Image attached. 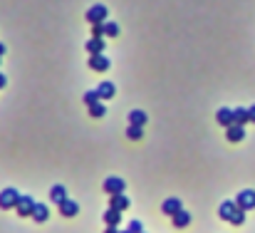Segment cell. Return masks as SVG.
Segmentation results:
<instances>
[{"label":"cell","mask_w":255,"mask_h":233,"mask_svg":"<svg viewBox=\"0 0 255 233\" xmlns=\"http://www.w3.org/2000/svg\"><path fill=\"white\" fill-rule=\"evenodd\" d=\"M18 198H20L18 188H3V191H0V208H3V211L18 208Z\"/></svg>","instance_id":"obj_1"},{"label":"cell","mask_w":255,"mask_h":233,"mask_svg":"<svg viewBox=\"0 0 255 233\" xmlns=\"http://www.w3.org/2000/svg\"><path fill=\"white\" fill-rule=\"evenodd\" d=\"M107 15H109L107 5L97 3V5H92V8L87 10V23H89V25H97V23H107Z\"/></svg>","instance_id":"obj_2"},{"label":"cell","mask_w":255,"mask_h":233,"mask_svg":"<svg viewBox=\"0 0 255 233\" xmlns=\"http://www.w3.org/2000/svg\"><path fill=\"white\" fill-rule=\"evenodd\" d=\"M102 188H104V193H109V196H114V193H124V188H127V181H124L122 176H107Z\"/></svg>","instance_id":"obj_3"},{"label":"cell","mask_w":255,"mask_h":233,"mask_svg":"<svg viewBox=\"0 0 255 233\" xmlns=\"http://www.w3.org/2000/svg\"><path fill=\"white\" fill-rule=\"evenodd\" d=\"M235 203H238V208H243V211L255 208V191H253V188H243V191L235 196Z\"/></svg>","instance_id":"obj_4"},{"label":"cell","mask_w":255,"mask_h":233,"mask_svg":"<svg viewBox=\"0 0 255 233\" xmlns=\"http://www.w3.org/2000/svg\"><path fill=\"white\" fill-rule=\"evenodd\" d=\"M35 206H38V201H35L33 196H23V193H20V198H18V213H20L23 218H25V216H30V218H33Z\"/></svg>","instance_id":"obj_5"},{"label":"cell","mask_w":255,"mask_h":233,"mask_svg":"<svg viewBox=\"0 0 255 233\" xmlns=\"http://www.w3.org/2000/svg\"><path fill=\"white\" fill-rule=\"evenodd\" d=\"M161 211H164V216H176L178 211H183V203H181L178 196H171L161 203Z\"/></svg>","instance_id":"obj_6"},{"label":"cell","mask_w":255,"mask_h":233,"mask_svg":"<svg viewBox=\"0 0 255 233\" xmlns=\"http://www.w3.org/2000/svg\"><path fill=\"white\" fill-rule=\"evenodd\" d=\"M109 57H104V52L102 55H89V67L94 70V72H107L109 70Z\"/></svg>","instance_id":"obj_7"},{"label":"cell","mask_w":255,"mask_h":233,"mask_svg":"<svg viewBox=\"0 0 255 233\" xmlns=\"http://www.w3.org/2000/svg\"><path fill=\"white\" fill-rule=\"evenodd\" d=\"M215 122L220 124V127H233V109H228V107H220L218 112H215Z\"/></svg>","instance_id":"obj_8"},{"label":"cell","mask_w":255,"mask_h":233,"mask_svg":"<svg viewBox=\"0 0 255 233\" xmlns=\"http://www.w3.org/2000/svg\"><path fill=\"white\" fill-rule=\"evenodd\" d=\"M225 137H228V141H230V144H238V141H243V137H245V127L233 124V127H228V129H225Z\"/></svg>","instance_id":"obj_9"},{"label":"cell","mask_w":255,"mask_h":233,"mask_svg":"<svg viewBox=\"0 0 255 233\" xmlns=\"http://www.w3.org/2000/svg\"><path fill=\"white\" fill-rule=\"evenodd\" d=\"M129 203H131V201H129L124 193H114V196H109V208H117V211H122V213L129 208Z\"/></svg>","instance_id":"obj_10"},{"label":"cell","mask_w":255,"mask_h":233,"mask_svg":"<svg viewBox=\"0 0 255 233\" xmlns=\"http://www.w3.org/2000/svg\"><path fill=\"white\" fill-rule=\"evenodd\" d=\"M60 213H62L65 218H72V216H77V213H80V203H77V201H72V198H67V201H62V203H60Z\"/></svg>","instance_id":"obj_11"},{"label":"cell","mask_w":255,"mask_h":233,"mask_svg":"<svg viewBox=\"0 0 255 233\" xmlns=\"http://www.w3.org/2000/svg\"><path fill=\"white\" fill-rule=\"evenodd\" d=\"M235 211H238V203H235V201H223V203L218 206V216H220L223 221H230Z\"/></svg>","instance_id":"obj_12"},{"label":"cell","mask_w":255,"mask_h":233,"mask_svg":"<svg viewBox=\"0 0 255 233\" xmlns=\"http://www.w3.org/2000/svg\"><path fill=\"white\" fill-rule=\"evenodd\" d=\"M50 201L57 203V206H60L62 201H67V188H65L62 184H55V186L50 188Z\"/></svg>","instance_id":"obj_13"},{"label":"cell","mask_w":255,"mask_h":233,"mask_svg":"<svg viewBox=\"0 0 255 233\" xmlns=\"http://www.w3.org/2000/svg\"><path fill=\"white\" fill-rule=\"evenodd\" d=\"M122 216H124L122 211H117V208H107L102 218H104V226H119V223H122Z\"/></svg>","instance_id":"obj_14"},{"label":"cell","mask_w":255,"mask_h":233,"mask_svg":"<svg viewBox=\"0 0 255 233\" xmlns=\"http://www.w3.org/2000/svg\"><path fill=\"white\" fill-rule=\"evenodd\" d=\"M248 122H250V112H248V107H238V109H233V124L245 127Z\"/></svg>","instance_id":"obj_15"},{"label":"cell","mask_w":255,"mask_h":233,"mask_svg":"<svg viewBox=\"0 0 255 233\" xmlns=\"http://www.w3.org/2000/svg\"><path fill=\"white\" fill-rule=\"evenodd\" d=\"M87 52L89 55H102L104 52V38H92L87 43Z\"/></svg>","instance_id":"obj_16"},{"label":"cell","mask_w":255,"mask_h":233,"mask_svg":"<svg viewBox=\"0 0 255 233\" xmlns=\"http://www.w3.org/2000/svg\"><path fill=\"white\" fill-rule=\"evenodd\" d=\"M146 112H141V109H131L129 112V124H134V127H144L146 124Z\"/></svg>","instance_id":"obj_17"},{"label":"cell","mask_w":255,"mask_h":233,"mask_svg":"<svg viewBox=\"0 0 255 233\" xmlns=\"http://www.w3.org/2000/svg\"><path fill=\"white\" fill-rule=\"evenodd\" d=\"M171 221H173V228H186L191 223V213L188 211H178L176 216H171Z\"/></svg>","instance_id":"obj_18"},{"label":"cell","mask_w":255,"mask_h":233,"mask_svg":"<svg viewBox=\"0 0 255 233\" xmlns=\"http://www.w3.org/2000/svg\"><path fill=\"white\" fill-rule=\"evenodd\" d=\"M50 218V208L45 206V203H38L35 206V213H33V221H38V223H45Z\"/></svg>","instance_id":"obj_19"},{"label":"cell","mask_w":255,"mask_h":233,"mask_svg":"<svg viewBox=\"0 0 255 233\" xmlns=\"http://www.w3.org/2000/svg\"><path fill=\"white\" fill-rule=\"evenodd\" d=\"M97 92H99V97H102V99H109V97H114L117 87H114L112 82H102V85L97 87Z\"/></svg>","instance_id":"obj_20"},{"label":"cell","mask_w":255,"mask_h":233,"mask_svg":"<svg viewBox=\"0 0 255 233\" xmlns=\"http://www.w3.org/2000/svg\"><path fill=\"white\" fill-rule=\"evenodd\" d=\"M82 99H85V104H87V107H92V104L102 102V97H99V92H97V90H89V92H85V97H82Z\"/></svg>","instance_id":"obj_21"},{"label":"cell","mask_w":255,"mask_h":233,"mask_svg":"<svg viewBox=\"0 0 255 233\" xmlns=\"http://www.w3.org/2000/svg\"><path fill=\"white\" fill-rule=\"evenodd\" d=\"M127 137H129L131 141H139V139L144 137V127H134V124H129V129H127Z\"/></svg>","instance_id":"obj_22"},{"label":"cell","mask_w":255,"mask_h":233,"mask_svg":"<svg viewBox=\"0 0 255 233\" xmlns=\"http://www.w3.org/2000/svg\"><path fill=\"white\" fill-rule=\"evenodd\" d=\"M104 114H107L104 102H97V104H92V107H89V117H97V119H99V117H104Z\"/></svg>","instance_id":"obj_23"},{"label":"cell","mask_w":255,"mask_h":233,"mask_svg":"<svg viewBox=\"0 0 255 233\" xmlns=\"http://www.w3.org/2000/svg\"><path fill=\"white\" fill-rule=\"evenodd\" d=\"M119 35V25L117 23H104V38H117Z\"/></svg>","instance_id":"obj_24"},{"label":"cell","mask_w":255,"mask_h":233,"mask_svg":"<svg viewBox=\"0 0 255 233\" xmlns=\"http://www.w3.org/2000/svg\"><path fill=\"white\" fill-rule=\"evenodd\" d=\"M228 223H230V226H243V223H245V211H243V208H238Z\"/></svg>","instance_id":"obj_25"},{"label":"cell","mask_w":255,"mask_h":233,"mask_svg":"<svg viewBox=\"0 0 255 233\" xmlns=\"http://www.w3.org/2000/svg\"><path fill=\"white\" fill-rule=\"evenodd\" d=\"M92 35H94V38H102V35H104V23L92 25Z\"/></svg>","instance_id":"obj_26"},{"label":"cell","mask_w":255,"mask_h":233,"mask_svg":"<svg viewBox=\"0 0 255 233\" xmlns=\"http://www.w3.org/2000/svg\"><path fill=\"white\" fill-rule=\"evenodd\" d=\"M129 231H131V233H144V226H141V221H131V223H129Z\"/></svg>","instance_id":"obj_27"},{"label":"cell","mask_w":255,"mask_h":233,"mask_svg":"<svg viewBox=\"0 0 255 233\" xmlns=\"http://www.w3.org/2000/svg\"><path fill=\"white\" fill-rule=\"evenodd\" d=\"M104 233H122V231H119L117 226H107V228H104Z\"/></svg>","instance_id":"obj_28"},{"label":"cell","mask_w":255,"mask_h":233,"mask_svg":"<svg viewBox=\"0 0 255 233\" xmlns=\"http://www.w3.org/2000/svg\"><path fill=\"white\" fill-rule=\"evenodd\" d=\"M248 112H250V122H255V104H253V107H248Z\"/></svg>","instance_id":"obj_29"},{"label":"cell","mask_w":255,"mask_h":233,"mask_svg":"<svg viewBox=\"0 0 255 233\" xmlns=\"http://www.w3.org/2000/svg\"><path fill=\"white\" fill-rule=\"evenodd\" d=\"M5 82H8V80H5V75H0V90L5 87Z\"/></svg>","instance_id":"obj_30"},{"label":"cell","mask_w":255,"mask_h":233,"mask_svg":"<svg viewBox=\"0 0 255 233\" xmlns=\"http://www.w3.org/2000/svg\"><path fill=\"white\" fill-rule=\"evenodd\" d=\"M3 55H5V45H3V43H0V57H3Z\"/></svg>","instance_id":"obj_31"},{"label":"cell","mask_w":255,"mask_h":233,"mask_svg":"<svg viewBox=\"0 0 255 233\" xmlns=\"http://www.w3.org/2000/svg\"><path fill=\"white\" fill-rule=\"evenodd\" d=\"M122 233H131V231H129V228H127V231H122Z\"/></svg>","instance_id":"obj_32"},{"label":"cell","mask_w":255,"mask_h":233,"mask_svg":"<svg viewBox=\"0 0 255 233\" xmlns=\"http://www.w3.org/2000/svg\"><path fill=\"white\" fill-rule=\"evenodd\" d=\"M0 60H3V57H0Z\"/></svg>","instance_id":"obj_33"},{"label":"cell","mask_w":255,"mask_h":233,"mask_svg":"<svg viewBox=\"0 0 255 233\" xmlns=\"http://www.w3.org/2000/svg\"><path fill=\"white\" fill-rule=\"evenodd\" d=\"M144 233H146V231H144Z\"/></svg>","instance_id":"obj_34"}]
</instances>
